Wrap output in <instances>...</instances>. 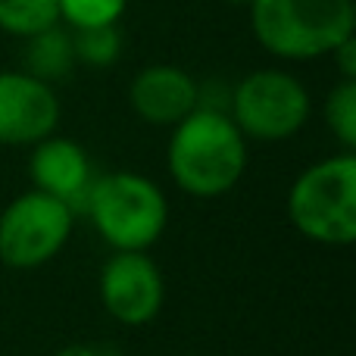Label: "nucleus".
I'll list each match as a JSON object with an SVG mask.
<instances>
[{
    "label": "nucleus",
    "instance_id": "f257e3e1",
    "mask_svg": "<svg viewBox=\"0 0 356 356\" xmlns=\"http://www.w3.org/2000/svg\"><path fill=\"white\" fill-rule=\"evenodd\" d=\"M166 169L184 194L200 200L222 197L247 169V138L228 113L194 110L172 125Z\"/></svg>",
    "mask_w": 356,
    "mask_h": 356
},
{
    "label": "nucleus",
    "instance_id": "f03ea898",
    "mask_svg": "<svg viewBox=\"0 0 356 356\" xmlns=\"http://www.w3.org/2000/svg\"><path fill=\"white\" fill-rule=\"evenodd\" d=\"M250 29L278 60H319L356 35V6L353 0H253Z\"/></svg>",
    "mask_w": 356,
    "mask_h": 356
},
{
    "label": "nucleus",
    "instance_id": "7ed1b4c3",
    "mask_svg": "<svg viewBox=\"0 0 356 356\" xmlns=\"http://www.w3.org/2000/svg\"><path fill=\"white\" fill-rule=\"evenodd\" d=\"M94 232L113 250H150L163 238L169 203L163 188L141 172L94 175L85 209Z\"/></svg>",
    "mask_w": 356,
    "mask_h": 356
},
{
    "label": "nucleus",
    "instance_id": "20e7f679",
    "mask_svg": "<svg viewBox=\"0 0 356 356\" xmlns=\"http://www.w3.org/2000/svg\"><path fill=\"white\" fill-rule=\"evenodd\" d=\"M288 219L313 244L347 247L356 241L353 150L307 166L288 191Z\"/></svg>",
    "mask_w": 356,
    "mask_h": 356
},
{
    "label": "nucleus",
    "instance_id": "39448f33",
    "mask_svg": "<svg viewBox=\"0 0 356 356\" xmlns=\"http://www.w3.org/2000/svg\"><path fill=\"white\" fill-rule=\"evenodd\" d=\"M309 91L282 69H257L232 88L228 116L250 141H288L309 119Z\"/></svg>",
    "mask_w": 356,
    "mask_h": 356
},
{
    "label": "nucleus",
    "instance_id": "423d86ee",
    "mask_svg": "<svg viewBox=\"0 0 356 356\" xmlns=\"http://www.w3.org/2000/svg\"><path fill=\"white\" fill-rule=\"evenodd\" d=\"M69 203L31 188L0 213V263L10 269H41L72 238Z\"/></svg>",
    "mask_w": 356,
    "mask_h": 356
},
{
    "label": "nucleus",
    "instance_id": "0eeeda50",
    "mask_svg": "<svg viewBox=\"0 0 356 356\" xmlns=\"http://www.w3.org/2000/svg\"><path fill=\"white\" fill-rule=\"evenodd\" d=\"M104 309L129 328L154 322L166 300V278L147 250H113L97 278Z\"/></svg>",
    "mask_w": 356,
    "mask_h": 356
},
{
    "label": "nucleus",
    "instance_id": "6e6552de",
    "mask_svg": "<svg viewBox=\"0 0 356 356\" xmlns=\"http://www.w3.org/2000/svg\"><path fill=\"white\" fill-rule=\"evenodd\" d=\"M60 125L54 85L29 72H0V147H31Z\"/></svg>",
    "mask_w": 356,
    "mask_h": 356
},
{
    "label": "nucleus",
    "instance_id": "1a4fd4ad",
    "mask_svg": "<svg viewBox=\"0 0 356 356\" xmlns=\"http://www.w3.org/2000/svg\"><path fill=\"white\" fill-rule=\"evenodd\" d=\"M29 175L31 184L56 200L69 203L72 213H81L88 200V191L94 181V166L88 150L72 138L47 135L44 141L31 144Z\"/></svg>",
    "mask_w": 356,
    "mask_h": 356
},
{
    "label": "nucleus",
    "instance_id": "9d476101",
    "mask_svg": "<svg viewBox=\"0 0 356 356\" xmlns=\"http://www.w3.org/2000/svg\"><path fill=\"white\" fill-rule=\"evenodd\" d=\"M129 104L147 125L172 129L197 110V81L181 66H144L129 85Z\"/></svg>",
    "mask_w": 356,
    "mask_h": 356
},
{
    "label": "nucleus",
    "instance_id": "9b49d317",
    "mask_svg": "<svg viewBox=\"0 0 356 356\" xmlns=\"http://www.w3.org/2000/svg\"><path fill=\"white\" fill-rule=\"evenodd\" d=\"M75 66V50H72V35L63 29L60 22L50 25L44 31L25 38L22 47V72L35 75L38 81H63Z\"/></svg>",
    "mask_w": 356,
    "mask_h": 356
},
{
    "label": "nucleus",
    "instance_id": "f8f14e48",
    "mask_svg": "<svg viewBox=\"0 0 356 356\" xmlns=\"http://www.w3.org/2000/svg\"><path fill=\"white\" fill-rule=\"evenodd\" d=\"M60 22V0H0V31L29 38Z\"/></svg>",
    "mask_w": 356,
    "mask_h": 356
},
{
    "label": "nucleus",
    "instance_id": "ddd939ff",
    "mask_svg": "<svg viewBox=\"0 0 356 356\" xmlns=\"http://www.w3.org/2000/svg\"><path fill=\"white\" fill-rule=\"evenodd\" d=\"M75 63L91 69H106L122 56V35L116 25H91V29H72Z\"/></svg>",
    "mask_w": 356,
    "mask_h": 356
},
{
    "label": "nucleus",
    "instance_id": "4468645a",
    "mask_svg": "<svg viewBox=\"0 0 356 356\" xmlns=\"http://www.w3.org/2000/svg\"><path fill=\"white\" fill-rule=\"evenodd\" d=\"M325 125L344 150L356 147V81L341 79L325 97Z\"/></svg>",
    "mask_w": 356,
    "mask_h": 356
},
{
    "label": "nucleus",
    "instance_id": "2eb2a0df",
    "mask_svg": "<svg viewBox=\"0 0 356 356\" xmlns=\"http://www.w3.org/2000/svg\"><path fill=\"white\" fill-rule=\"evenodd\" d=\"M125 6L129 0H60V22H69V29L116 25Z\"/></svg>",
    "mask_w": 356,
    "mask_h": 356
},
{
    "label": "nucleus",
    "instance_id": "dca6fc26",
    "mask_svg": "<svg viewBox=\"0 0 356 356\" xmlns=\"http://www.w3.org/2000/svg\"><path fill=\"white\" fill-rule=\"evenodd\" d=\"M328 56L334 60V66H338L341 79L356 81V35H350L347 41H341Z\"/></svg>",
    "mask_w": 356,
    "mask_h": 356
},
{
    "label": "nucleus",
    "instance_id": "f3484780",
    "mask_svg": "<svg viewBox=\"0 0 356 356\" xmlns=\"http://www.w3.org/2000/svg\"><path fill=\"white\" fill-rule=\"evenodd\" d=\"M56 356H125L116 344H104V341H79V344L63 347Z\"/></svg>",
    "mask_w": 356,
    "mask_h": 356
},
{
    "label": "nucleus",
    "instance_id": "a211bd4d",
    "mask_svg": "<svg viewBox=\"0 0 356 356\" xmlns=\"http://www.w3.org/2000/svg\"><path fill=\"white\" fill-rule=\"evenodd\" d=\"M228 3H234V6H250L253 0H228Z\"/></svg>",
    "mask_w": 356,
    "mask_h": 356
}]
</instances>
